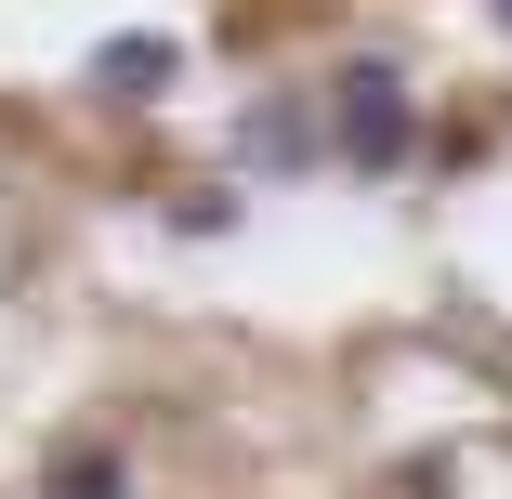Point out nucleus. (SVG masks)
<instances>
[{
    "mask_svg": "<svg viewBox=\"0 0 512 499\" xmlns=\"http://www.w3.org/2000/svg\"><path fill=\"white\" fill-rule=\"evenodd\" d=\"M316 106H329V158H342V171H368V184H394L407 158H421V92H407L381 53H355V66L316 92Z\"/></svg>",
    "mask_w": 512,
    "mask_h": 499,
    "instance_id": "obj_1",
    "label": "nucleus"
},
{
    "mask_svg": "<svg viewBox=\"0 0 512 499\" xmlns=\"http://www.w3.org/2000/svg\"><path fill=\"white\" fill-rule=\"evenodd\" d=\"M237 158L250 171H316L329 158V106H316V92H263V106L237 119Z\"/></svg>",
    "mask_w": 512,
    "mask_h": 499,
    "instance_id": "obj_2",
    "label": "nucleus"
},
{
    "mask_svg": "<svg viewBox=\"0 0 512 499\" xmlns=\"http://www.w3.org/2000/svg\"><path fill=\"white\" fill-rule=\"evenodd\" d=\"M171 79H184V53H171L158 27H119L106 53H92V92H106V106H158Z\"/></svg>",
    "mask_w": 512,
    "mask_h": 499,
    "instance_id": "obj_3",
    "label": "nucleus"
},
{
    "mask_svg": "<svg viewBox=\"0 0 512 499\" xmlns=\"http://www.w3.org/2000/svg\"><path fill=\"white\" fill-rule=\"evenodd\" d=\"M53 499H132L119 447H66V460H53Z\"/></svg>",
    "mask_w": 512,
    "mask_h": 499,
    "instance_id": "obj_4",
    "label": "nucleus"
},
{
    "mask_svg": "<svg viewBox=\"0 0 512 499\" xmlns=\"http://www.w3.org/2000/svg\"><path fill=\"white\" fill-rule=\"evenodd\" d=\"M158 224H171V237H237V184H184Z\"/></svg>",
    "mask_w": 512,
    "mask_h": 499,
    "instance_id": "obj_5",
    "label": "nucleus"
},
{
    "mask_svg": "<svg viewBox=\"0 0 512 499\" xmlns=\"http://www.w3.org/2000/svg\"><path fill=\"white\" fill-rule=\"evenodd\" d=\"M499 27H512V0H499Z\"/></svg>",
    "mask_w": 512,
    "mask_h": 499,
    "instance_id": "obj_6",
    "label": "nucleus"
}]
</instances>
